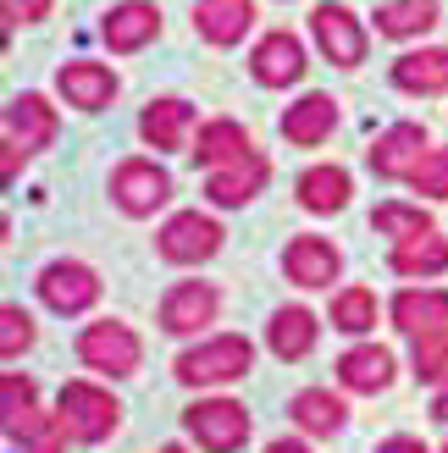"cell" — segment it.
Masks as SVG:
<instances>
[{
    "instance_id": "obj_19",
    "label": "cell",
    "mask_w": 448,
    "mask_h": 453,
    "mask_svg": "<svg viewBox=\"0 0 448 453\" xmlns=\"http://www.w3.org/2000/svg\"><path fill=\"white\" fill-rule=\"evenodd\" d=\"M250 22H255L250 0H199V12H194V28L205 44H238L250 34Z\"/></svg>"
},
{
    "instance_id": "obj_17",
    "label": "cell",
    "mask_w": 448,
    "mask_h": 453,
    "mask_svg": "<svg viewBox=\"0 0 448 453\" xmlns=\"http://www.w3.org/2000/svg\"><path fill=\"white\" fill-rule=\"evenodd\" d=\"M266 166L260 155L250 150L243 161H233V166H216L211 177H205V194H211V205H250V199L266 188Z\"/></svg>"
},
{
    "instance_id": "obj_35",
    "label": "cell",
    "mask_w": 448,
    "mask_h": 453,
    "mask_svg": "<svg viewBox=\"0 0 448 453\" xmlns=\"http://www.w3.org/2000/svg\"><path fill=\"white\" fill-rule=\"evenodd\" d=\"M0 326H6V332H0V354H6V359H17L22 349L34 343V321H28V310L6 304V310H0Z\"/></svg>"
},
{
    "instance_id": "obj_1",
    "label": "cell",
    "mask_w": 448,
    "mask_h": 453,
    "mask_svg": "<svg viewBox=\"0 0 448 453\" xmlns=\"http://www.w3.org/2000/svg\"><path fill=\"white\" fill-rule=\"evenodd\" d=\"M250 365H255L250 337H211V343H199V349H189V354H177L172 376L183 381V388H221V381L250 376Z\"/></svg>"
},
{
    "instance_id": "obj_20",
    "label": "cell",
    "mask_w": 448,
    "mask_h": 453,
    "mask_svg": "<svg viewBox=\"0 0 448 453\" xmlns=\"http://www.w3.org/2000/svg\"><path fill=\"white\" fill-rule=\"evenodd\" d=\"M288 415H294V426H299V432H310V437H332V432H344V420H349L344 398L327 393V388L294 393V398H288Z\"/></svg>"
},
{
    "instance_id": "obj_39",
    "label": "cell",
    "mask_w": 448,
    "mask_h": 453,
    "mask_svg": "<svg viewBox=\"0 0 448 453\" xmlns=\"http://www.w3.org/2000/svg\"><path fill=\"white\" fill-rule=\"evenodd\" d=\"M266 453H310V448H305V442H288V437H282V442H272Z\"/></svg>"
},
{
    "instance_id": "obj_37",
    "label": "cell",
    "mask_w": 448,
    "mask_h": 453,
    "mask_svg": "<svg viewBox=\"0 0 448 453\" xmlns=\"http://www.w3.org/2000/svg\"><path fill=\"white\" fill-rule=\"evenodd\" d=\"M376 453H427V442H421V437H388Z\"/></svg>"
},
{
    "instance_id": "obj_21",
    "label": "cell",
    "mask_w": 448,
    "mask_h": 453,
    "mask_svg": "<svg viewBox=\"0 0 448 453\" xmlns=\"http://www.w3.org/2000/svg\"><path fill=\"white\" fill-rule=\"evenodd\" d=\"M338 381L349 393H382L388 381H393V354L382 343H360V349H349L338 359Z\"/></svg>"
},
{
    "instance_id": "obj_27",
    "label": "cell",
    "mask_w": 448,
    "mask_h": 453,
    "mask_svg": "<svg viewBox=\"0 0 448 453\" xmlns=\"http://www.w3.org/2000/svg\"><path fill=\"white\" fill-rule=\"evenodd\" d=\"M299 205L316 211V216L344 211V205H349V172H344V166H310V172L299 177Z\"/></svg>"
},
{
    "instance_id": "obj_31",
    "label": "cell",
    "mask_w": 448,
    "mask_h": 453,
    "mask_svg": "<svg viewBox=\"0 0 448 453\" xmlns=\"http://www.w3.org/2000/svg\"><path fill=\"white\" fill-rule=\"evenodd\" d=\"M371 226H376L382 238H398V243H405V238H421V233H437L432 216L421 211V205H376V211H371Z\"/></svg>"
},
{
    "instance_id": "obj_13",
    "label": "cell",
    "mask_w": 448,
    "mask_h": 453,
    "mask_svg": "<svg viewBox=\"0 0 448 453\" xmlns=\"http://www.w3.org/2000/svg\"><path fill=\"white\" fill-rule=\"evenodd\" d=\"M421 161H427V133L415 122H398L371 144V172L376 177H415Z\"/></svg>"
},
{
    "instance_id": "obj_5",
    "label": "cell",
    "mask_w": 448,
    "mask_h": 453,
    "mask_svg": "<svg viewBox=\"0 0 448 453\" xmlns=\"http://www.w3.org/2000/svg\"><path fill=\"white\" fill-rule=\"evenodd\" d=\"M155 249H161V260H172V265H199L221 249V226L199 211H177L161 233H155Z\"/></svg>"
},
{
    "instance_id": "obj_16",
    "label": "cell",
    "mask_w": 448,
    "mask_h": 453,
    "mask_svg": "<svg viewBox=\"0 0 448 453\" xmlns=\"http://www.w3.org/2000/svg\"><path fill=\"white\" fill-rule=\"evenodd\" d=\"M100 34H105L111 50H122V56L127 50H144V44L161 34V12H155L150 0H122V6L100 22Z\"/></svg>"
},
{
    "instance_id": "obj_24",
    "label": "cell",
    "mask_w": 448,
    "mask_h": 453,
    "mask_svg": "<svg viewBox=\"0 0 448 453\" xmlns=\"http://www.w3.org/2000/svg\"><path fill=\"white\" fill-rule=\"evenodd\" d=\"M266 343H272L277 359H305L310 349H316V315H310L305 304H288L272 315V326H266Z\"/></svg>"
},
{
    "instance_id": "obj_29",
    "label": "cell",
    "mask_w": 448,
    "mask_h": 453,
    "mask_svg": "<svg viewBox=\"0 0 448 453\" xmlns=\"http://www.w3.org/2000/svg\"><path fill=\"white\" fill-rule=\"evenodd\" d=\"M34 381L28 376H17V371H6V381H0V415H6V437H22L28 426L39 420V410H34Z\"/></svg>"
},
{
    "instance_id": "obj_28",
    "label": "cell",
    "mask_w": 448,
    "mask_h": 453,
    "mask_svg": "<svg viewBox=\"0 0 448 453\" xmlns=\"http://www.w3.org/2000/svg\"><path fill=\"white\" fill-rule=\"evenodd\" d=\"M432 22H437V6H432V0H388V6H376V34H388V39L427 34Z\"/></svg>"
},
{
    "instance_id": "obj_12",
    "label": "cell",
    "mask_w": 448,
    "mask_h": 453,
    "mask_svg": "<svg viewBox=\"0 0 448 453\" xmlns=\"http://www.w3.org/2000/svg\"><path fill=\"white\" fill-rule=\"evenodd\" d=\"M56 139V111L44 105V95H17L6 105V150L34 155Z\"/></svg>"
},
{
    "instance_id": "obj_14",
    "label": "cell",
    "mask_w": 448,
    "mask_h": 453,
    "mask_svg": "<svg viewBox=\"0 0 448 453\" xmlns=\"http://www.w3.org/2000/svg\"><path fill=\"white\" fill-rule=\"evenodd\" d=\"M393 326L410 337L448 332V288H405L393 299Z\"/></svg>"
},
{
    "instance_id": "obj_7",
    "label": "cell",
    "mask_w": 448,
    "mask_h": 453,
    "mask_svg": "<svg viewBox=\"0 0 448 453\" xmlns=\"http://www.w3.org/2000/svg\"><path fill=\"white\" fill-rule=\"evenodd\" d=\"M39 299L50 304L56 315H83L89 304L100 299V277L83 260H50L39 271Z\"/></svg>"
},
{
    "instance_id": "obj_10",
    "label": "cell",
    "mask_w": 448,
    "mask_h": 453,
    "mask_svg": "<svg viewBox=\"0 0 448 453\" xmlns=\"http://www.w3.org/2000/svg\"><path fill=\"white\" fill-rule=\"evenodd\" d=\"M282 271H288V282H299V288H332V282H338V271H344V255L327 238L299 233L294 243L282 249Z\"/></svg>"
},
{
    "instance_id": "obj_30",
    "label": "cell",
    "mask_w": 448,
    "mask_h": 453,
    "mask_svg": "<svg viewBox=\"0 0 448 453\" xmlns=\"http://www.w3.org/2000/svg\"><path fill=\"white\" fill-rule=\"evenodd\" d=\"M332 326L349 332V337H360L376 326V293L371 288H344L338 299H332Z\"/></svg>"
},
{
    "instance_id": "obj_6",
    "label": "cell",
    "mask_w": 448,
    "mask_h": 453,
    "mask_svg": "<svg viewBox=\"0 0 448 453\" xmlns=\"http://www.w3.org/2000/svg\"><path fill=\"white\" fill-rule=\"evenodd\" d=\"M111 199H117L127 216H155L172 199V177L155 161H122L111 172Z\"/></svg>"
},
{
    "instance_id": "obj_34",
    "label": "cell",
    "mask_w": 448,
    "mask_h": 453,
    "mask_svg": "<svg viewBox=\"0 0 448 453\" xmlns=\"http://www.w3.org/2000/svg\"><path fill=\"white\" fill-rule=\"evenodd\" d=\"M415 194H427V199H448V150H427V161L415 166Z\"/></svg>"
},
{
    "instance_id": "obj_36",
    "label": "cell",
    "mask_w": 448,
    "mask_h": 453,
    "mask_svg": "<svg viewBox=\"0 0 448 453\" xmlns=\"http://www.w3.org/2000/svg\"><path fill=\"white\" fill-rule=\"evenodd\" d=\"M50 12V0H6V22H39Z\"/></svg>"
},
{
    "instance_id": "obj_8",
    "label": "cell",
    "mask_w": 448,
    "mask_h": 453,
    "mask_svg": "<svg viewBox=\"0 0 448 453\" xmlns=\"http://www.w3.org/2000/svg\"><path fill=\"white\" fill-rule=\"evenodd\" d=\"M310 34H316L327 61H338V66H360L366 61V28H360V17L349 6H332V0L316 6L310 12Z\"/></svg>"
},
{
    "instance_id": "obj_26",
    "label": "cell",
    "mask_w": 448,
    "mask_h": 453,
    "mask_svg": "<svg viewBox=\"0 0 448 453\" xmlns=\"http://www.w3.org/2000/svg\"><path fill=\"white\" fill-rule=\"evenodd\" d=\"M393 271L398 277H437V271H448V238L421 233V238L393 243Z\"/></svg>"
},
{
    "instance_id": "obj_11",
    "label": "cell",
    "mask_w": 448,
    "mask_h": 453,
    "mask_svg": "<svg viewBox=\"0 0 448 453\" xmlns=\"http://www.w3.org/2000/svg\"><path fill=\"white\" fill-rule=\"evenodd\" d=\"M250 73H255V83H266V88L299 83V78H305V44L288 34V28L266 34V39L255 44V56H250Z\"/></svg>"
},
{
    "instance_id": "obj_32",
    "label": "cell",
    "mask_w": 448,
    "mask_h": 453,
    "mask_svg": "<svg viewBox=\"0 0 448 453\" xmlns=\"http://www.w3.org/2000/svg\"><path fill=\"white\" fill-rule=\"evenodd\" d=\"M415 376L421 381H448V332L415 337Z\"/></svg>"
},
{
    "instance_id": "obj_38",
    "label": "cell",
    "mask_w": 448,
    "mask_h": 453,
    "mask_svg": "<svg viewBox=\"0 0 448 453\" xmlns=\"http://www.w3.org/2000/svg\"><path fill=\"white\" fill-rule=\"evenodd\" d=\"M432 420H448V381H443V393H437V403H432Z\"/></svg>"
},
{
    "instance_id": "obj_25",
    "label": "cell",
    "mask_w": 448,
    "mask_h": 453,
    "mask_svg": "<svg viewBox=\"0 0 448 453\" xmlns=\"http://www.w3.org/2000/svg\"><path fill=\"white\" fill-rule=\"evenodd\" d=\"M393 83L405 95H437L448 88V50H410L393 61Z\"/></svg>"
},
{
    "instance_id": "obj_40",
    "label": "cell",
    "mask_w": 448,
    "mask_h": 453,
    "mask_svg": "<svg viewBox=\"0 0 448 453\" xmlns=\"http://www.w3.org/2000/svg\"><path fill=\"white\" fill-rule=\"evenodd\" d=\"M161 453H183V448H161Z\"/></svg>"
},
{
    "instance_id": "obj_22",
    "label": "cell",
    "mask_w": 448,
    "mask_h": 453,
    "mask_svg": "<svg viewBox=\"0 0 448 453\" xmlns=\"http://www.w3.org/2000/svg\"><path fill=\"white\" fill-rule=\"evenodd\" d=\"M332 127H338V105H332V95H305L299 105H288V117H282V139L310 150V144H321Z\"/></svg>"
},
{
    "instance_id": "obj_15",
    "label": "cell",
    "mask_w": 448,
    "mask_h": 453,
    "mask_svg": "<svg viewBox=\"0 0 448 453\" xmlns=\"http://www.w3.org/2000/svg\"><path fill=\"white\" fill-rule=\"evenodd\" d=\"M56 88L66 95V105H78V111H100V105L117 100V78H111V66H100V61H66L56 73Z\"/></svg>"
},
{
    "instance_id": "obj_9",
    "label": "cell",
    "mask_w": 448,
    "mask_h": 453,
    "mask_svg": "<svg viewBox=\"0 0 448 453\" xmlns=\"http://www.w3.org/2000/svg\"><path fill=\"white\" fill-rule=\"evenodd\" d=\"M216 310H221V299H216L211 282H177L166 299H161V332H172V337H194L199 326L216 321Z\"/></svg>"
},
{
    "instance_id": "obj_33",
    "label": "cell",
    "mask_w": 448,
    "mask_h": 453,
    "mask_svg": "<svg viewBox=\"0 0 448 453\" xmlns=\"http://www.w3.org/2000/svg\"><path fill=\"white\" fill-rule=\"evenodd\" d=\"M17 442H22V453H66V426H61V415H39Z\"/></svg>"
},
{
    "instance_id": "obj_3",
    "label": "cell",
    "mask_w": 448,
    "mask_h": 453,
    "mask_svg": "<svg viewBox=\"0 0 448 453\" xmlns=\"http://www.w3.org/2000/svg\"><path fill=\"white\" fill-rule=\"evenodd\" d=\"M183 432L205 448V453H233L250 437V410L233 398H199L183 410Z\"/></svg>"
},
{
    "instance_id": "obj_18",
    "label": "cell",
    "mask_w": 448,
    "mask_h": 453,
    "mask_svg": "<svg viewBox=\"0 0 448 453\" xmlns=\"http://www.w3.org/2000/svg\"><path fill=\"white\" fill-rule=\"evenodd\" d=\"M189 127H194V105L189 100H150L144 117H139L144 144H155V150H183Z\"/></svg>"
},
{
    "instance_id": "obj_4",
    "label": "cell",
    "mask_w": 448,
    "mask_h": 453,
    "mask_svg": "<svg viewBox=\"0 0 448 453\" xmlns=\"http://www.w3.org/2000/svg\"><path fill=\"white\" fill-rule=\"evenodd\" d=\"M78 359L89 371H105V376H133L144 359V343L122 321H95V326L78 332Z\"/></svg>"
},
{
    "instance_id": "obj_2",
    "label": "cell",
    "mask_w": 448,
    "mask_h": 453,
    "mask_svg": "<svg viewBox=\"0 0 448 453\" xmlns=\"http://www.w3.org/2000/svg\"><path fill=\"white\" fill-rule=\"evenodd\" d=\"M56 415L66 426V437L105 442L111 432H117V420H122V403L111 398L105 388H95V381H66L61 398H56Z\"/></svg>"
},
{
    "instance_id": "obj_23",
    "label": "cell",
    "mask_w": 448,
    "mask_h": 453,
    "mask_svg": "<svg viewBox=\"0 0 448 453\" xmlns=\"http://www.w3.org/2000/svg\"><path fill=\"white\" fill-rule=\"evenodd\" d=\"M255 144H250V133H243L238 122H228V117H216V122H205L199 127V139H194V161L199 166H233V161H243Z\"/></svg>"
},
{
    "instance_id": "obj_41",
    "label": "cell",
    "mask_w": 448,
    "mask_h": 453,
    "mask_svg": "<svg viewBox=\"0 0 448 453\" xmlns=\"http://www.w3.org/2000/svg\"><path fill=\"white\" fill-rule=\"evenodd\" d=\"M443 453H448V448H443Z\"/></svg>"
}]
</instances>
